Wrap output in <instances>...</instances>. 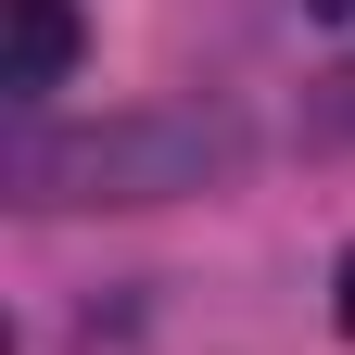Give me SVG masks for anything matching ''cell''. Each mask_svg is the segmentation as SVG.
<instances>
[{
    "instance_id": "6da1fadb",
    "label": "cell",
    "mask_w": 355,
    "mask_h": 355,
    "mask_svg": "<svg viewBox=\"0 0 355 355\" xmlns=\"http://www.w3.org/2000/svg\"><path fill=\"white\" fill-rule=\"evenodd\" d=\"M241 165V127L229 114H102L76 140H26L13 178L26 203H165V191H203V178Z\"/></svg>"
},
{
    "instance_id": "7a4b0ae2",
    "label": "cell",
    "mask_w": 355,
    "mask_h": 355,
    "mask_svg": "<svg viewBox=\"0 0 355 355\" xmlns=\"http://www.w3.org/2000/svg\"><path fill=\"white\" fill-rule=\"evenodd\" d=\"M76 64V0H13V51H0V89L13 102H51Z\"/></svg>"
},
{
    "instance_id": "3957f363",
    "label": "cell",
    "mask_w": 355,
    "mask_h": 355,
    "mask_svg": "<svg viewBox=\"0 0 355 355\" xmlns=\"http://www.w3.org/2000/svg\"><path fill=\"white\" fill-rule=\"evenodd\" d=\"M330 318H343V343H355V254L330 266Z\"/></svg>"
},
{
    "instance_id": "277c9868",
    "label": "cell",
    "mask_w": 355,
    "mask_h": 355,
    "mask_svg": "<svg viewBox=\"0 0 355 355\" xmlns=\"http://www.w3.org/2000/svg\"><path fill=\"white\" fill-rule=\"evenodd\" d=\"M304 13H318V26H343V38H355V0H304Z\"/></svg>"
}]
</instances>
